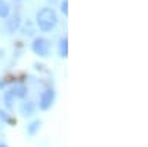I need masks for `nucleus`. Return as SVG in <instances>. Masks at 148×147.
<instances>
[{
  "label": "nucleus",
  "instance_id": "1",
  "mask_svg": "<svg viewBox=\"0 0 148 147\" xmlns=\"http://www.w3.org/2000/svg\"><path fill=\"white\" fill-rule=\"evenodd\" d=\"M56 22H58V18L52 8H43L42 10H39L37 24H39V28L42 31H51L52 28H55Z\"/></svg>",
  "mask_w": 148,
  "mask_h": 147
},
{
  "label": "nucleus",
  "instance_id": "2",
  "mask_svg": "<svg viewBox=\"0 0 148 147\" xmlns=\"http://www.w3.org/2000/svg\"><path fill=\"white\" fill-rule=\"evenodd\" d=\"M33 51L39 57H47L49 54V42L43 37H39L33 42Z\"/></svg>",
  "mask_w": 148,
  "mask_h": 147
},
{
  "label": "nucleus",
  "instance_id": "3",
  "mask_svg": "<svg viewBox=\"0 0 148 147\" xmlns=\"http://www.w3.org/2000/svg\"><path fill=\"white\" fill-rule=\"evenodd\" d=\"M53 100H55V92L52 89H46L42 97H40V101H39V107L42 110H47L51 108V106L53 104Z\"/></svg>",
  "mask_w": 148,
  "mask_h": 147
},
{
  "label": "nucleus",
  "instance_id": "4",
  "mask_svg": "<svg viewBox=\"0 0 148 147\" xmlns=\"http://www.w3.org/2000/svg\"><path fill=\"white\" fill-rule=\"evenodd\" d=\"M19 112L22 116H31L34 113V104L31 101H25V103H22L21 107H19Z\"/></svg>",
  "mask_w": 148,
  "mask_h": 147
},
{
  "label": "nucleus",
  "instance_id": "5",
  "mask_svg": "<svg viewBox=\"0 0 148 147\" xmlns=\"http://www.w3.org/2000/svg\"><path fill=\"white\" fill-rule=\"evenodd\" d=\"M19 24H21V19H19V15H14L9 21H8V30L9 33H14L19 28Z\"/></svg>",
  "mask_w": 148,
  "mask_h": 147
},
{
  "label": "nucleus",
  "instance_id": "6",
  "mask_svg": "<svg viewBox=\"0 0 148 147\" xmlns=\"http://www.w3.org/2000/svg\"><path fill=\"white\" fill-rule=\"evenodd\" d=\"M10 92H12V95L16 97V98H24L27 95V88L24 86V85H15Z\"/></svg>",
  "mask_w": 148,
  "mask_h": 147
},
{
  "label": "nucleus",
  "instance_id": "7",
  "mask_svg": "<svg viewBox=\"0 0 148 147\" xmlns=\"http://www.w3.org/2000/svg\"><path fill=\"white\" fill-rule=\"evenodd\" d=\"M9 12H10L9 5L5 2V0H0V18H8Z\"/></svg>",
  "mask_w": 148,
  "mask_h": 147
},
{
  "label": "nucleus",
  "instance_id": "8",
  "mask_svg": "<svg viewBox=\"0 0 148 147\" xmlns=\"http://www.w3.org/2000/svg\"><path fill=\"white\" fill-rule=\"evenodd\" d=\"M59 55L61 57H67L68 55V40L65 37L59 42Z\"/></svg>",
  "mask_w": 148,
  "mask_h": 147
},
{
  "label": "nucleus",
  "instance_id": "9",
  "mask_svg": "<svg viewBox=\"0 0 148 147\" xmlns=\"http://www.w3.org/2000/svg\"><path fill=\"white\" fill-rule=\"evenodd\" d=\"M40 128V120H34L33 122V124H30V126H28V134H30V135H34V134L37 132V129H39Z\"/></svg>",
  "mask_w": 148,
  "mask_h": 147
},
{
  "label": "nucleus",
  "instance_id": "10",
  "mask_svg": "<svg viewBox=\"0 0 148 147\" xmlns=\"http://www.w3.org/2000/svg\"><path fill=\"white\" fill-rule=\"evenodd\" d=\"M14 98H15V97L12 95V92H10V91L5 94V104H6V107H8V108H10V107H12V103H14Z\"/></svg>",
  "mask_w": 148,
  "mask_h": 147
},
{
  "label": "nucleus",
  "instance_id": "11",
  "mask_svg": "<svg viewBox=\"0 0 148 147\" xmlns=\"http://www.w3.org/2000/svg\"><path fill=\"white\" fill-rule=\"evenodd\" d=\"M61 10H62V14H64V15L68 14V2H67V0H64V2L61 3Z\"/></svg>",
  "mask_w": 148,
  "mask_h": 147
},
{
  "label": "nucleus",
  "instance_id": "12",
  "mask_svg": "<svg viewBox=\"0 0 148 147\" xmlns=\"http://www.w3.org/2000/svg\"><path fill=\"white\" fill-rule=\"evenodd\" d=\"M0 119H2V120H5V122H10V119L8 117V115L3 112V110H0Z\"/></svg>",
  "mask_w": 148,
  "mask_h": 147
},
{
  "label": "nucleus",
  "instance_id": "13",
  "mask_svg": "<svg viewBox=\"0 0 148 147\" xmlns=\"http://www.w3.org/2000/svg\"><path fill=\"white\" fill-rule=\"evenodd\" d=\"M3 54H5L3 51H0V59H2V57H3Z\"/></svg>",
  "mask_w": 148,
  "mask_h": 147
},
{
  "label": "nucleus",
  "instance_id": "14",
  "mask_svg": "<svg viewBox=\"0 0 148 147\" xmlns=\"http://www.w3.org/2000/svg\"><path fill=\"white\" fill-rule=\"evenodd\" d=\"M0 147H8L6 144H0Z\"/></svg>",
  "mask_w": 148,
  "mask_h": 147
}]
</instances>
